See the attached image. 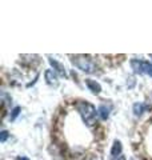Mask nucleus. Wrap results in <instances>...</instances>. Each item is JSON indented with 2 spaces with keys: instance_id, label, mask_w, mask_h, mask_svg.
<instances>
[{
  "instance_id": "f257e3e1",
  "label": "nucleus",
  "mask_w": 152,
  "mask_h": 160,
  "mask_svg": "<svg viewBox=\"0 0 152 160\" xmlns=\"http://www.w3.org/2000/svg\"><path fill=\"white\" fill-rule=\"evenodd\" d=\"M76 109H78V112L80 113V116H82L83 122L87 124L88 127H92L95 126L96 123V108L94 104H91L88 102H84V100H80V102L76 103Z\"/></svg>"
},
{
  "instance_id": "f03ea898",
  "label": "nucleus",
  "mask_w": 152,
  "mask_h": 160,
  "mask_svg": "<svg viewBox=\"0 0 152 160\" xmlns=\"http://www.w3.org/2000/svg\"><path fill=\"white\" fill-rule=\"evenodd\" d=\"M71 62L72 64L79 68L80 71H83L85 73H94L96 71V63L94 62L91 56H87V55H75V56H71Z\"/></svg>"
},
{
  "instance_id": "7ed1b4c3",
  "label": "nucleus",
  "mask_w": 152,
  "mask_h": 160,
  "mask_svg": "<svg viewBox=\"0 0 152 160\" xmlns=\"http://www.w3.org/2000/svg\"><path fill=\"white\" fill-rule=\"evenodd\" d=\"M131 67H132L134 72L136 73H145L148 76L152 78V64L148 62H144V60H138L134 59L131 60Z\"/></svg>"
},
{
  "instance_id": "20e7f679",
  "label": "nucleus",
  "mask_w": 152,
  "mask_h": 160,
  "mask_svg": "<svg viewBox=\"0 0 152 160\" xmlns=\"http://www.w3.org/2000/svg\"><path fill=\"white\" fill-rule=\"evenodd\" d=\"M85 86L88 87V89L94 95H99L101 92V86L96 82V80H92V79H85Z\"/></svg>"
},
{
  "instance_id": "39448f33",
  "label": "nucleus",
  "mask_w": 152,
  "mask_h": 160,
  "mask_svg": "<svg viewBox=\"0 0 152 160\" xmlns=\"http://www.w3.org/2000/svg\"><path fill=\"white\" fill-rule=\"evenodd\" d=\"M121 151H123L121 143L119 142V140H115L114 144H112V148H111V152H109V158H111V160L118 159L119 155L121 156Z\"/></svg>"
},
{
  "instance_id": "423d86ee",
  "label": "nucleus",
  "mask_w": 152,
  "mask_h": 160,
  "mask_svg": "<svg viewBox=\"0 0 152 160\" xmlns=\"http://www.w3.org/2000/svg\"><path fill=\"white\" fill-rule=\"evenodd\" d=\"M44 79H45V82H47V84H49V86H55V87H56L59 84L56 73H55L52 69H47V71L44 72Z\"/></svg>"
},
{
  "instance_id": "0eeeda50",
  "label": "nucleus",
  "mask_w": 152,
  "mask_h": 160,
  "mask_svg": "<svg viewBox=\"0 0 152 160\" xmlns=\"http://www.w3.org/2000/svg\"><path fill=\"white\" fill-rule=\"evenodd\" d=\"M49 64L53 67V69H55V72H58L60 76H67V71H65V68H64V66L62 63H59L56 59H49Z\"/></svg>"
},
{
  "instance_id": "6e6552de",
  "label": "nucleus",
  "mask_w": 152,
  "mask_h": 160,
  "mask_svg": "<svg viewBox=\"0 0 152 160\" xmlns=\"http://www.w3.org/2000/svg\"><path fill=\"white\" fill-rule=\"evenodd\" d=\"M151 107L147 106V104L144 103H135L134 104V115L135 116H140L143 112H145L147 109H149Z\"/></svg>"
},
{
  "instance_id": "1a4fd4ad",
  "label": "nucleus",
  "mask_w": 152,
  "mask_h": 160,
  "mask_svg": "<svg viewBox=\"0 0 152 160\" xmlns=\"http://www.w3.org/2000/svg\"><path fill=\"white\" fill-rule=\"evenodd\" d=\"M109 111H111V107H107L105 104H101L98 109V113L100 115V118L103 120H107L109 118Z\"/></svg>"
},
{
  "instance_id": "9d476101",
  "label": "nucleus",
  "mask_w": 152,
  "mask_h": 160,
  "mask_svg": "<svg viewBox=\"0 0 152 160\" xmlns=\"http://www.w3.org/2000/svg\"><path fill=\"white\" fill-rule=\"evenodd\" d=\"M19 113H20V107H15V108H13V111H12V115L9 116V119H11V120H15Z\"/></svg>"
},
{
  "instance_id": "9b49d317",
  "label": "nucleus",
  "mask_w": 152,
  "mask_h": 160,
  "mask_svg": "<svg viewBox=\"0 0 152 160\" xmlns=\"http://www.w3.org/2000/svg\"><path fill=\"white\" fill-rule=\"evenodd\" d=\"M7 138H8V132L7 131H2V135H0V142L4 143L7 140Z\"/></svg>"
},
{
  "instance_id": "f8f14e48",
  "label": "nucleus",
  "mask_w": 152,
  "mask_h": 160,
  "mask_svg": "<svg viewBox=\"0 0 152 160\" xmlns=\"http://www.w3.org/2000/svg\"><path fill=\"white\" fill-rule=\"evenodd\" d=\"M16 160H29L28 158H25V156H18Z\"/></svg>"
},
{
  "instance_id": "ddd939ff",
  "label": "nucleus",
  "mask_w": 152,
  "mask_h": 160,
  "mask_svg": "<svg viewBox=\"0 0 152 160\" xmlns=\"http://www.w3.org/2000/svg\"><path fill=\"white\" fill-rule=\"evenodd\" d=\"M116 160H125V156H123V155H121V156H119Z\"/></svg>"
},
{
  "instance_id": "4468645a",
  "label": "nucleus",
  "mask_w": 152,
  "mask_h": 160,
  "mask_svg": "<svg viewBox=\"0 0 152 160\" xmlns=\"http://www.w3.org/2000/svg\"><path fill=\"white\" fill-rule=\"evenodd\" d=\"M149 56H151V58H152V53H151V55H149Z\"/></svg>"
}]
</instances>
